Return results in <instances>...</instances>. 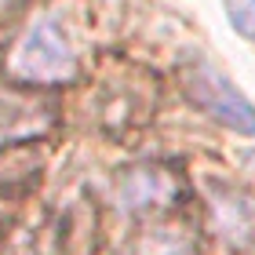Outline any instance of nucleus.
Returning a JSON list of instances; mask_svg holds the SVG:
<instances>
[{
	"label": "nucleus",
	"instance_id": "f257e3e1",
	"mask_svg": "<svg viewBox=\"0 0 255 255\" xmlns=\"http://www.w3.org/2000/svg\"><path fill=\"white\" fill-rule=\"evenodd\" d=\"M179 84L186 91V99L208 121L223 124L237 135L255 138V102L223 69H215L204 55H186V59L179 62Z\"/></svg>",
	"mask_w": 255,
	"mask_h": 255
},
{
	"label": "nucleus",
	"instance_id": "f03ea898",
	"mask_svg": "<svg viewBox=\"0 0 255 255\" xmlns=\"http://www.w3.org/2000/svg\"><path fill=\"white\" fill-rule=\"evenodd\" d=\"M7 73L22 84H66L77 77V51L59 15H40L18 37Z\"/></svg>",
	"mask_w": 255,
	"mask_h": 255
},
{
	"label": "nucleus",
	"instance_id": "7ed1b4c3",
	"mask_svg": "<svg viewBox=\"0 0 255 255\" xmlns=\"http://www.w3.org/2000/svg\"><path fill=\"white\" fill-rule=\"evenodd\" d=\"M215 234L234 248H255V197L223 179H204Z\"/></svg>",
	"mask_w": 255,
	"mask_h": 255
},
{
	"label": "nucleus",
	"instance_id": "20e7f679",
	"mask_svg": "<svg viewBox=\"0 0 255 255\" xmlns=\"http://www.w3.org/2000/svg\"><path fill=\"white\" fill-rule=\"evenodd\" d=\"M179 197V182L168 168H131L117 186V201L124 212H153L168 208Z\"/></svg>",
	"mask_w": 255,
	"mask_h": 255
},
{
	"label": "nucleus",
	"instance_id": "39448f33",
	"mask_svg": "<svg viewBox=\"0 0 255 255\" xmlns=\"http://www.w3.org/2000/svg\"><path fill=\"white\" fill-rule=\"evenodd\" d=\"M124 255H197V248L182 230L157 226V230H146L142 237H135V245Z\"/></svg>",
	"mask_w": 255,
	"mask_h": 255
},
{
	"label": "nucleus",
	"instance_id": "423d86ee",
	"mask_svg": "<svg viewBox=\"0 0 255 255\" xmlns=\"http://www.w3.org/2000/svg\"><path fill=\"white\" fill-rule=\"evenodd\" d=\"M40 128L44 121L26 102H4L0 106V138H26V135H37Z\"/></svg>",
	"mask_w": 255,
	"mask_h": 255
},
{
	"label": "nucleus",
	"instance_id": "0eeeda50",
	"mask_svg": "<svg viewBox=\"0 0 255 255\" xmlns=\"http://www.w3.org/2000/svg\"><path fill=\"white\" fill-rule=\"evenodd\" d=\"M226 7V18L245 40L255 44V0H223Z\"/></svg>",
	"mask_w": 255,
	"mask_h": 255
},
{
	"label": "nucleus",
	"instance_id": "6e6552de",
	"mask_svg": "<svg viewBox=\"0 0 255 255\" xmlns=\"http://www.w3.org/2000/svg\"><path fill=\"white\" fill-rule=\"evenodd\" d=\"M11 4H15V0H0V15H4V11H7Z\"/></svg>",
	"mask_w": 255,
	"mask_h": 255
}]
</instances>
